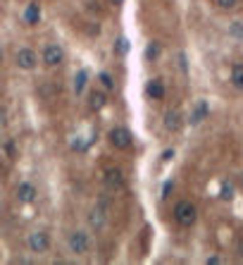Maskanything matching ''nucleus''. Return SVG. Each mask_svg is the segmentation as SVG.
Masks as SVG:
<instances>
[{
	"instance_id": "423d86ee",
	"label": "nucleus",
	"mask_w": 243,
	"mask_h": 265,
	"mask_svg": "<svg viewBox=\"0 0 243 265\" xmlns=\"http://www.w3.org/2000/svg\"><path fill=\"white\" fill-rule=\"evenodd\" d=\"M14 63H17L19 70L31 72L36 65H38V55H36L31 48H19V50H17V55H14Z\"/></svg>"
},
{
	"instance_id": "a211bd4d",
	"label": "nucleus",
	"mask_w": 243,
	"mask_h": 265,
	"mask_svg": "<svg viewBox=\"0 0 243 265\" xmlns=\"http://www.w3.org/2000/svg\"><path fill=\"white\" fill-rule=\"evenodd\" d=\"M98 81H100V84H103V89H107V91L115 89V79H112L110 72H100V74H98Z\"/></svg>"
},
{
	"instance_id": "393cba45",
	"label": "nucleus",
	"mask_w": 243,
	"mask_h": 265,
	"mask_svg": "<svg viewBox=\"0 0 243 265\" xmlns=\"http://www.w3.org/2000/svg\"><path fill=\"white\" fill-rule=\"evenodd\" d=\"M219 263V258H217V256H212V258H208V265H217Z\"/></svg>"
},
{
	"instance_id": "0eeeda50",
	"label": "nucleus",
	"mask_w": 243,
	"mask_h": 265,
	"mask_svg": "<svg viewBox=\"0 0 243 265\" xmlns=\"http://www.w3.org/2000/svg\"><path fill=\"white\" fill-rule=\"evenodd\" d=\"M105 187L110 189V191H119V189H124V175H122V170L119 168H107L105 170Z\"/></svg>"
},
{
	"instance_id": "1a4fd4ad",
	"label": "nucleus",
	"mask_w": 243,
	"mask_h": 265,
	"mask_svg": "<svg viewBox=\"0 0 243 265\" xmlns=\"http://www.w3.org/2000/svg\"><path fill=\"white\" fill-rule=\"evenodd\" d=\"M105 213H107V206H105V201H100L96 206V208L91 210V215H89V225H91V230H103V225H105Z\"/></svg>"
},
{
	"instance_id": "cd10ccee",
	"label": "nucleus",
	"mask_w": 243,
	"mask_h": 265,
	"mask_svg": "<svg viewBox=\"0 0 243 265\" xmlns=\"http://www.w3.org/2000/svg\"><path fill=\"white\" fill-rule=\"evenodd\" d=\"M115 3H122V0H115Z\"/></svg>"
},
{
	"instance_id": "aec40b11",
	"label": "nucleus",
	"mask_w": 243,
	"mask_h": 265,
	"mask_svg": "<svg viewBox=\"0 0 243 265\" xmlns=\"http://www.w3.org/2000/svg\"><path fill=\"white\" fill-rule=\"evenodd\" d=\"M229 36H234V38H243V22H234V24H231Z\"/></svg>"
},
{
	"instance_id": "f8f14e48",
	"label": "nucleus",
	"mask_w": 243,
	"mask_h": 265,
	"mask_svg": "<svg viewBox=\"0 0 243 265\" xmlns=\"http://www.w3.org/2000/svg\"><path fill=\"white\" fill-rule=\"evenodd\" d=\"M208 112H210L208 103H205V100H198L193 112H191V117H188V122H191V125H198V122H203V119L208 117Z\"/></svg>"
},
{
	"instance_id": "dca6fc26",
	"label": "nucleus",
	"mask_w": 243,
	"mask_h": 265,
	"mask_svg": "<svg viewBox=\"0 0 243 265\" xmlns=\"http://www.w3.org/2000/svg\"><path fill=\"white\" fill-rule=\"evenodd\" d=\"M86 84H89V72L79 70L77 74H74V93H77V96H81L83 89H86Z\"/></svg>"
},
{
	"instance_id": "bb28decb",
	"label": "nucleus",
	"mask_w": 243,
	"mask_h": 265,
	"mask_svg": "<svg viewBox=\"0 0 243 265\" xmlns=\"http://www.w3.org/2000/svg\"><path fill=\"white\" fill-rule=\"evenodd\" d=\"M241 184H243V175H241Z\"/></svg>"
},
{
	"instance_id": "f3484780",
	"label": "nucleus",
	"mask_w": 243,
	"mask_h": 265,
	"mask_svg": "<svg viewBox=\"0 0 243 265\" xmlns=\"http://www.w3.org/2000/svg\"><path fill=\"white\" fill-rule=\"evenodd\" d=\"M231 84L236 86L238 91H243V65L236 63L231 67Z\"/></svg>"
},
{
	"instance_id": "412c9836",
	"label": "nucleus",
	"mask_w": 243,
	"mask_h": 265,
	"mask_svg": "<svg viewBox=\"0 0 243 265\" xmlns=\"http://www.w3.org/2000/svg\"><path fill=\"white\" fill-rule=\"evenodd\" d=\"M215 3L222 7V10H234V7L238 5V0H215Z\"/></svg>"
},
{
	"instance_id": "6e6552de",
	"label": "nucleus",
	"mask_w": 243,
	"mask_h": 265,
	"mask_svg": "<svg viewBox=\"0 0 243 265\" xmlns=\"http://www.w3.org/2000/svg\"><path fill=\"white\" fill-rule=\"evenodd\" d=\"M14 194H17V201L19 203H34L38 191H36V187L31 184V181H19V187H17Z\"/></svg>"
},
{
	"instance_id": "6ab92c4d",
	"label": "nucleus",
	"mask_w": 243,
	"mask_h": 265,
	"mask_svg": "<svg viewBox=\"0 0 243 265\" xmlns=\"http://www.w3.org/2000/svg\"><path fill=\"white\" fill-rule=\"evenodd\" d=\"M219 198H222V201H231V198H234V187H231L229 181H222V187H219Z\"/></svg>"
},
{
	"instance_id": "b1692460",
	"label": "nucleus",
	"mask_w": 243,
	"mask_h": 265,
	"mask_svg": "<svg viewBox=\"0 0 243 265\" xmlns=\"http://www.w3.org/2000/svg\"><path fill=\"white\" fill-rule=\"evenodd\" d=\"M160 158H162V162H169L174 158V148H167V151H162Z\"/></svg>"
},
{
	"instance_id": "9b49d317",
	"label": "nucleus",
	"mask_w": 243,
	"mask_h": 265,
	"mask_svg": "<svg viewBox=\"0 0 243 265\" xmlns=\"http://www.w3.org/2000/svg\"><path fill=\"white\" fill-rule=\"evenodd\" d=\"M146 93H148V98H153V100H162V98H165V84H162V79H150L146 84Z\"/></svg>"
},
{
	"instance_id": "a878e982",
	"label": "nucleus",
	"mask_w": 243,
	"mask_h": 265,
	"mask_svg": "<svg viewBox=\"0 0 243 265\" xmlns=\"http://www.w3.org/2000/svg\"><path fill=\"white\" fill-rule=\"evenodd\" d=\"M238 253H241V256H243V241H241V246H238Z\"/></svg>"
},
{
	"instance_id": "f257e3e1",
	"label": "nucleus",
	"mask_w": 243,
	"mask_h": 265,
	"mask_svg": "<svg viewBox=\"0 0 243 265\" xmlns=\"http://www.w3.org/2000/svg\"><path fill=\"white\" fill-rule=\"evenodd\" d=\"M67 246H70V253H74V256H89L91 253L89 232H83V230L70 232V237H67Z\"/></svg>"
},
{
	"instance_id": "5701e85b",
	"label": "nucleus",
	"mask_w": 243,
	"mask_h": 265,
	"mask_svg": "<svg viewBox=\"0 0 243 265\" xmlns=\"http://www.w3.org/2000/svg\"><path fill=\"white\" fill-rule=\"evenodd\" d=\"M172 189H174V181H165V187H162V198H169Z\"/></svg>"
},
{
	"instance_id": "7ed1b4c3",
	"label": "nucleus",
	"mask_w": 243,
	"mask_h": 265,
	"mask_svg": "<svg viewBox=\"0 0 243 265\" xmlns=\"http://www.w3.org/2000/svg\"><path fill=\"white\" fill-rule=\"evenodd\" d=\"M107 141H110L112 148H117V151H126V148H131L134 136H131V132H129L126 127H112L110 134H107Z\"/></svg>"
},
{
	"instance_id": "20e7f679",
	"label": "nucleus",
	"mask_w": 243,
	"mask_h": 265,
	"mask_svg": "<svg viewBox=\"0 0 243 265\" xmlns=\"http://www.w3.org/2000/svg\"><path fill=\"white\" fill-rule=\"evenodd\" d=\"M27 246H29V251H31V253H48L50 237L46 234V232L36 230V232H31V234L27 237Z\"/></svg>"
},
{
	"instance_id": "ddd939ff",
	"label": "nucleus",
	"mask_w": 243,
	"mask_h": 265,
	"mask_svg": "<svg viewBox=\"0 0 243 265\" xmlns=\"http://www.w3.org/2000/svg\"><path fill=\"white\" fill-rule=\"evenodd\" d=\"M162 55V43L158 41H150L146 46V50H143V57H146V63H158Z\"/></svg>"
},
{
	"instance_id": "4be33fe9",
	"label": "nucleus",
	"mask_w": 243,
	"mask_h": 265,
	"mask_svg": "<svg viewBox=\"0 0 243 265\" xmlns=\"http://www.w3.org/2000/svg\"><path fill=\"white\" fill-rule=\"evenodd\" d=\"M126 50H129V41H126V38H119L117 41V53L119 55H126Z\"/></svg>"
},
{
	"instance_id": "4468645a",
	"label": "nucleus",
	"mask_w": 243,
	"mask_h": 265,
	"mask_svg": "<svg viewBox=\"0 0 243 265\" xmlns=\"http://www.w3.org/2000/svg\"><path fill=\"white\" fill-rule=\"evenodd\" d=\"M181 127V112L179 110H169L165 115V129L167 132H176Z\"/></svg>"
},
{
	"instance_id": "f03ea898",
	"label": "nucleus",
	"mask_w": 243,
	"mask_h": 265,
	"mask_svg": "<svg viewBox=\"0 0 243 265\" xmlns=\"http://www.w3.org/2000/svg\"><path fill=\"white\" fill-rule=\"evenodd\" d=\"M174 220L181 227H193L195 220H198V208L191 201H179L174 206Z\"/></svg>"
},
{
	"instance_id": "9d476101",
	"label": "nucleus",
	"mask_w": 243,
	"mask_h": 265,
	"mask_svg": "<svg viewBox=\"0 0 243 265\" xmlns=\"http://www.w3.org/2000/svg\"><path fill=\"white\" fill-rule=\"evenodd\" d=\"M41 22V3H29L27 10H24V24H29V27H34V24H38Z\"/></svg>"
},
{
	"instance_id": "2eb2a0df",
	"label": "nucleus",
	"mask_w": 243,
	"mask_h": 265,
	"mask_svg": "<svg viewBox=\"0 0 243 265\" xmlns=\"http://www.w3.org/2000/svg\"><path fill=\"white\" fill-rule=\"evenodd\" d=\"M105 105H107V96H105L103 91H93L89 96V108L91 110H103Z\"/></svg>"
},
{
	"instance_id": "39448f33",
	"label": "nucleus",
	"mask_w": 243,
	"mask_h": 265,
	"mask_svg": "<svg viewBox=\"0 0 243 265\" xmlns=\"http://www.w3.org/2000/svg\"><path fill=\"white\" fill-rule=\"evenodd\" d=\"M43 63L48 65V67H57V65L64 63V50L60 43H48L46 48H43Z\"/></svg>"
}]
</instances>
